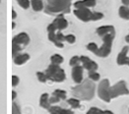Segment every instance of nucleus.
I'll use <instances>...</instances> for the list:
<instances>
[{
    "mask_svg": "<svg viewBox=\"0 0 129 114\" xmlns=\"http://www.w3.org/2000/svg\"><path fill=\"white\" fill-rule=\"evenodd\" d=\"M98 94L102 100L106 102H110L111 98L109 96V82L108 79H104L100 83L98 88Z\"/></svg>",
    "mask_w": 129,
    "mask_h": 114,
    "instance_id": "nucleus-7",
    "label": "nucleus"
},
{
    "mask_svg": "<svg viewBox=\"0 0 129 114\" xmlns=\"http://www.w3.org/2000/svg\"><path fill=\"white\" fill-rule=\"evenodd\" d=\"M119 16L124 19V20H129V8L126 6H121L119 8Z\"/></svg>",
    "mask_w": 129,
    "mask_h": 114,
    "instance_id": "nucleus-20",
    "label": "nucleus"
},
{
    "mask_svg": "<svg viewBox=\"0 0 129 114\" xmlns=\"http://www.w3.org/2000/svg\"><path fill=\"white\" fill-rule=\"evenodd\" d=\"M52 25L55 27L56 30L62 31V30H65V29L68 27V22H67V20L64 18L63 14H59V15L54 19V21L52 22Z\"/></svg>",
    "mask_w": 129,
    "mask_h": 114,
    "instance_id": "nucleus-10",
    "label": "nucleus"
},
{
    "mask_svg": "<svg viewBox=\"0 0 129 114\" xmlns=\"http://www.w3.org/2000/svg\"><path fill=\"white\" fill-rule=\"evenodd\" d=\"M96 31L101 37H103L104 35L108 33H115V29L113 26H103V27L98 28Z\"/></svg>",
    "mask_w": 129,
    "mask_h": 114,
    "instance_id": "nucleus-14",
    "label": "nucleus"
},
{
    "mask_svg": "<svg viewBox=\"0 0 129 114\" xmlns=\"http://www.w3.org/2000/svg\"><path fill=\"white\" fill-rule=\"evenodd\" d=\"M48 112L51 114H73L74 111L69 109H63L59 106H50L48 108Z\"/></svg>",
    "mask_w": 129,
    "mask_h": 114,
    "instance_id": "nucleus-16",
    "label": "nucleus"
},
{
    "mask_svg": "<svg viewBox=\"0 0 129 114\" xmlns=\"http://www.w3.org/2000/svg\"><path fill=\"white\" fill-rule=\"evenodd\" d=\"M96 86L94 81L86 79L72 89V93L80 100H91L95 96Z\"/></svg>",
    "mask_w": 129,
    "mask_h": 114,
    "instance_id": "nucleus-1",
    "label": "nucleus"
},
{
    "mask_svg": "<svg viewBox=\"0 0 129 114\" xmlns=\"http://www.w3.org/2000/svg\"><path fill=\"white\" fill-rule=\"evenodd\" d=\"M52 95H56L58 96L60 99H66V95H67V93L65 91H62V90H55L53 93H52Z\"/></svg>",
    "mask_w": 129,
    "mask_h": 114,
    "instance_id": "nucleus-23",
    "label": "nucleus"
},
{
    "mask_svg": "<svg viewBox=\"0 0 129 114\" xmlns=\"http://www.w3.org/2000/svg\"><path fill=\"white\" fill-rule=\"evenodd\" d=\"M50 102H49V96L47 93H43L42 96H41V99H40V105L44 108V109H47L50 107Z\"/></svg>",
    "mask_w": 129,
    "mask_h": 114,
    "instance_id": "nucleus-17",
    "label": "nucleus"
},
{
    "mask_svg": "<svg viewBox=\"0 0 129 114\" xmlns=\"http://www.w3.org/2000/svg\"><path fill=\"white\" fill-rule=\"evenodd\" d=\"M129 94V91L126 87V83L124 81H119L114 86L110 87L109 86V96L110 98H115L119 95H124Z\"/></svg>",
    "mask_w": 129,
    "mask_h": 114,
    "instance_id": "nucleus-6",
    "label": "nucleus"
},
{
    "mask_svg": "<svg viewBox=\"0 0 129 114\" xmlns=\"http://www.w3.org/2000/svg\"><path fill=\"white\" fill-rule=\"evenodd\" d=\"M12 113L13 114H20L21 113L19 106L15 103V102H13V105H12Z\"/></svg>",
    "mask_w": 129,
    "mask_h": 114,
    "instance_id": "nucleus-31",
    "label": "nucleus"
},
{
    "mask_svg": "<svg viewBox=\"0 0 129 114\" xmlns=\"http://www.w3.org/2000/svg\"><path fill=\"white\" fill-rule=\"evenodd\" d=\"M67 103L69 104L72 108H74V109H77V108H80V107H81L80 99H78V98H76V97L68 99V100H67Z\"/></svg>",
    "mask_w": 129,
    "mask_h": 114,
    "instance_id": "nucleus-21",
    "label": "nucleus"
},
{
    "mask_svg": "<svg viewBox=\"0 0 129 114\" xmlns=\"http://www.w3.org/2000/svg\"><path fill=\"white\" fill-rule=\"evenodd\" d=\"M65 41L67 42H69V43H74L76 42V37L75 35H73V34H68V35H65Z\"/></svg>",
    "mask_w": 129,
    "mask_h": 114,
    "instance_id": "nucleus-30",
    "label": "nucleus"
},
{
    "mask_svg": "<svg viewBox=\"0 0 129 114\" xmlns=\"http://www.w3.org/2000/svg\"><path fill=\"white\" fill-rule=\"evenodd\" d=\"M32 7L33 10L36 12L42 11L43 9V3L42 0H32Z\"/></svg>",
    "mask_w": 129,
    "mask_h": 114,
    "instance_id": "nucleus-19",
    "label": "nucleus"
},
{
    "mask_svg": "<svg viewBox=\"0 0 129 114\" xmlns=\"http://www.w3.org/2000/svg\"><path fill=\"white\" fill-rule=\"evenodd\" d=\"M45 75H46L47 80H49L51 82H56V83L64 82L65 79H66V75H65L64 70L59 65L52 64V63L46 69Z\"/></svg>",
    "mask_w": 129,
    "mask_h": 114,
    "instance_id": "nucleus-3",
    "label": "nucleus"
},
{
    "mask_svg": "<svg viewBox=\"0 0 129 114\" xmlns=\"http://www.w3.org/2000/svg\"><path fill=\"white\" fill-rule=\"evenodd\" d=\"M30 42V36L26 33V32H21L19 34H17L16 36L13 37L12 43H16L19 46H21L22 48H24L25 46H27Z\"/></svg>",
    "mask_w": 129,
    "mask_h": 114,
    "instance_id": "nucleus-9",
    "label": "nucleus"
},
{
    "mask_svg": "<svg viewBox=\"0 0 129 114\" xmlns=\"http://www.w3.org/2000/svg\"><path fill=\"white\" fill-rule=\"evenodd\" d=\"M72 0H46L44 12L49 15L67 14L71 10Z\"/></svg>",
    "mask_w": 129,
    "mask_h": 114,
    "instance_id": "nucleus-2",
    "label": "nucleus"
},
{
    "mask_svg": "<svg viewBox=\"0 0 129 114\" xmlns=\"http://www.w3.org/2000/svg\"><path fill=\"white\" fill-rule=\"evenodd\" d=\"M74 15L83 22L99 21L104 18V14L100 12H92L90 8H80L74 10Z\"/></svg>",
    "mask_w": 129,
    "mask_h": 114,
    "instance_id": "nucleus-4",
    "label": "nucleus"
},
{
    "mask_svg": "<svg viewBox=\"0 0 129 114\" xmlns=\"http://www.w3.org/2000/svg\"><path fill=\"white\" fill-rule=\"evenodd\" d=\"M30 59V55L28 53H21V54H17L14 57V63L18 66L23 65Z\"/></svg>",
    "mask_w": 129,
    "mask_h": 114,
    "instance_id": "nucleus-15",
    "label": "nucleus"
},
{
    "mask_svg": "<svg viewBox=\"0 0 129 114\" xmlns=\"http://www.w3.org/2000/svg\"><path fill=\"white\" fill-rule=\"evenodd\" d=\"M79 62H80V57L79 56H73L70 59V61H69V65L72 66V67H74L76 65H79Z\"/></svg>",
    "mask_w": 129,
    "mask_h": 114,
    "instance_id": "nucleus-27",
    "label": "nucleus"
},
{
    "mask_svg": "<svg viewBox=\"0 0 129 114\" xmlns=\"http://www.w3.org/2000/svg\"><path fill=\"white\" fill-rule=\"evenodd\" d=\"M60 101V98L58 97V96H56V95H52L50 98H49V102L50 103H57V102H59Z\"/></svg>",
    "mask_w": 129,
    "mask_h": 114,
    "instance_id": "nucleus-33",
    "label": "nucleus"
},
{
    "mask_svg": "<svg viewBox=\"0 0 129 114\" xmlns=\"http://www.w3.org/2000/svg\"><path fill=\"white\" fill-rule=\"evenodd\" d=\"M102 113H105V111L99 109L97 107H91L89 109V111L87 112V114H102Z\"/></svg>",
    "mask_w": 129,
    "mask_h": 114,
    "instance_id": "nucleus-28",
    "label": "nucleus"
},
{
    "mask_svg": "<svg viewBox=\"0 0 129 114\" xmlns=\"http://www.w3.org/2000/svg\"><path fill=\"white\" fill-rule=\"evenodd\" d=\"M50 61H51L52 64L60 65L61 63L64 61V59H63V57H62L61 55H59V54H54V55H52V56L50 57Z\"/></svg>",
    "mask_w": 129,
    "mask_h": 114,
    "instance_id": "nucleus-22",
    "label": "nucleus"
},
{
    "mask_svg": "<svg viewBox=\"0 0 129 114\" xmlns=\"http://www.w3.org/2000/svg\"><path fill=\"white\" fill-rule=\"evenodd\" d=\"M18 3L24 9H28L30 7V1L29 0H18Z\"/></svg>",
    "mask_w": 129,
    "mask_h": 114,
    "instance_id": "nucleus-29",
    "label": "nucleus"
},
{
    "mask_svg": "<svg viewBox=\"0 0 129 114\" xmlns=\"http://www.w3.org/2000/svg\"><path fill=\"white\" fill-rule=\"evenodd\" d=\"M127 65H128V66H129V61H128V64H127Z\"/></svg>",
    "mask_w": 129,
    "mask_h": 114,
    "instance_id": "nucleus-41",
    "label": "nucleus"
},
{
    "mask_svg": "<svg viewBox=\"0 0 129 114\" xmlns=\"http://www.w3.org/2000/svg\"><path fill=\"white\" fill-rule=\"evenodd\" d=\"M22 48L21 46H19L18 44H16V43H12V55H13V58L17 55V54H19V52L21 51Z\"/></svg>",
    "mask_w": 129,
    "mask_h": 114,
    "instance_id": "nucleus-24",
    "label": "nucleus"
},
{
    "mask_svg": "<svg viewBox=\"0 0 129 114\" xmlns=\"http://www.w3.org/2000/svg\"><path fill=\"white\" fill-rule=\"evenodd\" d=\"M37 77H38V80H39L41 83H45V82L47 81V78H46L45 73L38 72L37 73Z\"/></svg>",
    "mask_w": 129,
    "mask_h": 114,
    "instance_id": "nucleus-26",
    "label": "nucleus"
},
{
    "mask_svg": "<svg viewBox=\"0 0 129 114\" xmlns=\"http://www.w3.org/2000/svg\"><path fill=\"white\" fill-rule=\"evenodd\" d=\"M125 41H126L127 42H129V34H128V35H126V37H125Z\"/></svg>",
    "mask_w": 129,
    "mask_h": 114,
    "instance_id": "nucleus-39",
    "label": "nucleus"
},
{
    "mask_svg": "<svg viewBox=\"0 0 129 114\" xmlns=\"http://www.w3.org/2000/svg\"><path fill=\"white\" fill-rule=\"evenodd\" d=\"M83 66L76 65L72 69V78L76 84H80L83 81Z\"/></svg>",
    "mask_w": 129,
    "mask_h": 114,
    "instance_id": "nucleus-11",
    "label": "nucleus"
},
{
    "mask_svg": "<svg viewBox=\"0 0 129 114\" xmlns=\"http://www.w3.org/2000/svg\"><path fill=\"white\" fill-rule=\"evenodd\" d=\"M0 3H1V0H0Z\"/></svg>",
    "mask_w": 129,
    "mask_h": 114,
    "instance_id": "nucleus-42",
    "label": "nucleus"
},
{
    "mask_svg": "<svg viewBox=\"0 0 129 114\" xmlns=\"http://www.w3.org/2000/svg\"><path fill=\"white\" fill-rule=\"evenodd\" d=\"M80 62L82 63V66L84 69L88 70L89 72H95L98 70V64L95 61L91 60L87 56H81L80 57Z\"/></svg>",
    "mask_w": 129,
    "mask_h": 114,
    "instance_id": "nucleus-8",
    "label": "nucleus"
},
{
    "mask_svg": "<svg viewBox=\"0 0 129 114\" xmlns=\"http://www.w3.org/2000/svg\"><path fill=\"white\" fill-rule=\"evenodd\" d=\"M97 2L96 0H81V1H77L74 3V7L76 9H80V8H91L96 6Z\"/></svg>",
    "mask_w": 129,
    "mask_h": 114,
    "instance_id": "nucleus-13",
    "label": "nucleus"
},
{
    "mask_svg": "<svg viewBox=\"0 0 129 114\" xmlns=\"http://www.w3.org/2000/svg\"><path fill=\"white\" fill-rule=\"evenodd\" d=\"M128 50H129L128 46H124V47L122 48V50L120 51V53L117 55L116 62H117L118 65H126V64H128L129 58L127 57Z\"/></svg>",
    "mask_w": 129,
    "mask_h": 114,
    "instance_id": "nucleus-12",
    "label": "nucleus"
},
{
    "mask_svg": "<svg viewBox=\"0 0 129 114\" xmlns=\"http://www.w3.org/2000/svg\"><path fill=\"white\" fill-rule=\"evenodd\" d=\"M16 96H17V93H16V92H15V91H13V92H12V99L14 100Z\"/></svg>",
    "mask_w": 129,
    "mask_h": 114,
    "instance_id": "nucleus-38",
    "label": "nucleus"
},
{
    "mask_svg": "<svg viewBox=\"0 0 129 114\" xmlns=\"http://www.w3.org/2000/svg\"><path fill=\"white\" fill-rule=\"evenodd\" d=\"M14 28H15V23L13 22V23H12V29H14Z\"/></svg>",
    "mask_w": 129,
    "mask_h": 114,
    "instance_id": "nucleus-40",
    "label": "nucleus"
},
{
    "mask_svg": "<svg viewBox=\"0 0 129 114\" xmlns=\"http://www.w3.org/2000/svg\"><path fill=\"white\" fill-rule=\"evenodd\" d=\"M114 36H115V33H108V34L104 35L103 36V45L98 48L95 55H97L99 57H104V58L108 57L111 52V46H112Z\"/></svg>",
    "mask_w": 129,
    "mask_h": 114,
    "instance_id": "nucleus-5",
    "label": "nucleus"
},
{
    "mask_svg": "<svg viewBox=\"0 0 129 114\" xmlns=\"http://www.w3.org/2000/svg\"><path fill=\"white\" fill-rule=\"evenodd\" d=\"M56 31V29H55V27H54L52 24H50L47 27V31Z\"/></svg>",
    "mask_w": 129,
    "mask_h": 114,
    "instance_id": "nucleus-35",
    "label": "nucleus"
},
{
    "mask_svg": "<svg viewBox=\"0 0 129 114\" xmlns=\"http://www.w3.org/2000/svg\"><path fill=\"white\" fill-rule=\"evenodd\" d=\"M100 78H101L100 74L97 73L96 71H95V72H89V79H91L92 81L97 82V81L100 80Z\"/></svg>",
    "mask_w": 129,
    "mask_h": 114,
    "instance_id": "nucleus-25",
    "label": "nucleus"
},
{
    "mask_svg": "<svg viewBox=\"0 0 129 114\" xmlns=\"http://www.w3.org/2000/svg\"><path fill=\"white\" fill-rule=\"evenodd\" d=\"M48 40L52 42V43H54L56 47H59V48H62L63 47V42H59L56 39L55 31H48Z\"/></svg>",
    "mask_w": 129,
    "mask_h": 114,
    "instance_id": "nucleus-18",
    "label": "nucleus"
},
{
    "mask_svg": "<svg viewBox=\"0 0 129 114\" xmlns=\"http://www.w3.org/2000/svg\"><path fill=\"white\" fill-rule=\"evenodd\" d=\"M121 2L123 3L124 6H126V7H128L129 6V0H121Z\"/></svg>",
    "mask_w": 129,
    "mask_h": 114,
    "instance_id": "nucleus-36",
    "label": "nucleus"
},
{
    "mask_svg": "<svg viewBox=\"0 0 129 114\" xmlns=\"http://www.w3.org/2000/svg\"><path fill=\"white\" fill-rule=\"evenodd\" d=\"M56 39H57L59 42H63L65 41V35H63V34L59 31V32H57V33H56Z\"/></svg>",
    "mask_w": 129,
    "mask_h": 114,
    "instance_id": "nucleus-34",
    "label": "nucleus"
},
{
    "mask_svg": "<svg viewBox=\"0 0 129 114\" xmlns=\"http://www.w3.org/2000/svg\"><path fill=\"white\" fill-rule=\"evenodd\" d=\"M16 17H17V13H16L15 10L13 9V10H12V19H15Z\"/></svg>",
    "mask_w": 129,
    "mask_h": 114,
    "instance_id": "nucleus-37",
    "label": "nucleus"
},
{
    "mask_svg": "<svg viewBox=\"0 0 129 114\" xmlns=\"http://www.w3.org/2000/svg\"><path fill=\"white\" fill-rule=\"evenodd\" d=\"M19 77L18 76H15V75H13L12 76V86L13 87H16L18 84H19Z\"/></svg>",
    "mask_w": 129,
    "mask_h": 114,
    "instance_id": "nucleus-32",
    "label": "nucleus"
}]
</instances>
